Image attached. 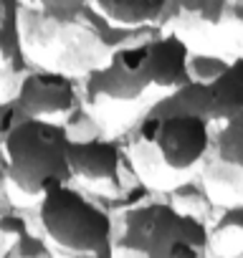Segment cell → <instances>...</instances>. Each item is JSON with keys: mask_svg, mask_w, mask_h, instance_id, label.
Here are the masks:
<instances>
[{"mask_svg": "<svg viewBox=\"0 0 243 258\" xmlns=\"http://www.w3.org/2000/svg\"><path fill=\"white\" fill-rule=\"evenodd\" d=\"M69 132L64 121L28 116L3 135V160L8 180L23 195H43L48 187L71 182L66 160Z\"/></svg>", "mask_w": 243, "mask_h": 258, "instance_id": "1", "label": "cell"}, {"mask_svg": "<svg viewBox=\"0 0 243 258\" xmlns=\"http://www.w3.org/2000/svg\"><path fill=\"white\" fill-rule=\"evenodd\" d=\"M208 225L170 203H140L125 210L122 248L150 258H198L208 248Z\"/></svg>", "mask_w": 243, "mask_h": 258, "instance_id": "2", "label": "cell"}, {"mask_svg": "<svg viewBox=\"0 0 243 258\" xmlns=\"http://www.w3.org/2000/svg\"><path fill=\"white\" fill-rule=\"evenodd\" d=\"M38 215L46 238L61 250L89 255L114 253L111 215L69 182L53 185L41 195Z\"/></svg>", "mask_w": 243, "mask_h": 258, "instance_id": "3", "label": "cell"}, {"mask_svg": "<svg viewBox=\"0 0 243 258\" xmlns=\"http://www.w3.org/2000/svg\"><path fill=\"white\" fill-rule=\"evenodd\" d=\"M210 119L198 111L145 114L137 126V140L155 147L160 162L170 170H190L205 160L210 150Z\"/></svg>", "mask_w": 243, "mask_h": 258, "instance_id": "4", "label": "cell"}, {"mask_svg": "<svg viewBox=\"0 0 243 258\" xmlns=\"http://www.w3.org/2000/svg\"><path fill=\"white\" fill-rule=\"evenodd\" d=\"M155 86V63L150 38H135L109 51L106 63L89 71L84 81V96L89 101L114 99L132 101Z\"/></svg>", "mask_w": 243, "mask_h": 258, "instance_id": "5", "label": "cell"}, {"mask_svg": "<svg viewBox=\"0 0 243 258\" xmlns=\"http://www.w3.org/2000/svg\"><path fill=\"white\" fill-rule=\"evenodd\" d=\"M26 116H58L69 114L79 101L76 81L53 69H38L23 76L16 96H11Z\"/></svg>", "mask_w": 243, "mask_h": 258, "instance_id": "6", "label": "cell"}, {"mask_svg": "<svg viewBox=\"0 0 243 258\" xmlns=\"http://www.w3.org/2000/svg\"><path fill=\"white\" fill-rule=\"evenodd\" d=\"M66 160L71 177H81L86 182H109L122 185V167H125V152L116 140H106L101 135L74 140L69 137Z\"/></svg>", "mask_w": 243, "mask_h": 258, "instance_id": "7", "label": "cell"}, {"mask_svg": "<svg viewBox=\"0 0 243 258\" xmlns=\"http://www.w3.org/2000/svg\"><path fill=\"white\" fill-rule=\"evenodd\" d=\"M94 8L125 28H160L177 18L180 0H91Z\"/></svg>", "mask_w": 243, "mask_h": 258, "instance_id": "8", "label": "cell"}, {"mask_svg": "<svg viewBox=\"0 0 243 258\" xmlns=\"http://www.w3.org/2000/svg\"><path fill=\"white\" fill-rule=\"evenodd\" d=\"M240 111H243L240 58H233L215 79L205 81V116L210 121H225Z\"/></svg>", "mask_w": 243, "mask_h": 258, "instance_id": "9", "label": "cell"}, {"mask_svg": "<svg viewBox=\"0 0 243 258\" xmlns=\"http://www.w3.org/2000/svg\"><path fill=\"white\" fill-rule=\"evenodd\" d=\"M150 46H152V63H155V86L175 89L190 81V74H188L190 48L177 33L152 36Z\"/></svg>", "mask_w": 243, "mask_h": 258, "instance_id": "10", "label": "cell"}, {"mask_svg": "<svg viewBox=\"0 0 243 258\" xmlns=\"http://www.w3.org/2000/svg\"><path fill=\"white\" fill-rule=\"evenodd\" d=\"M21 0H0V61L11 74L26 71V43L21 33Z\"/></svg>", "mask_w": 243, "mask_h": 258, "instance_id": "11", "label": "cell"}, {"mask_svg": "<svg viewBox=\"0 0 243 258\" xmlns=\"http://www.w3.org/2000/svg\"><path fill=\"white\" fill-rule=\"evenodd\" d=\"M223 126L218 129V135L210 137V150L215 165L223 170H238L243 165V111L220 121Z\"/></svg>", "mask_w": 243, "mask_h": 258, "instance_id": "12", "label": "cell"}, {"mask_svg": "<svg viewBox=\"0 0 243 258\" xmlns=\"http://www.w3.org/2000/svg\"><path fill=\"white\" fill-rule=\"evenodd\" d=\"M233 3H238V0H180L177 18H193L205 26H220Z\"/></svg>", "mask_w": 243, "mask_h": 258, "instance_id": "13", "label": "cell"}, {"mask_svg": "<svg viewBox=\"0 0 243 258\" xmlns=\"http://www.w3.org/2000/svg\"><path fill=\"white\" fill-rule=\"evenodd\" d=\"M230 61L218 58V56H188V74L195 81H210L215 79Z\"/></svg>", "mask_w": 243, "mask_h": 258, "instance_id": "14", "label": "cell"}, {"mask_svg": "<svg viewBox=\"0 0 243 258\" xmlns=\"http://www.w3.org/2000/svg\"><path fill=\"white\" fill-rule=\"evenodd\" d=\"M31 3H33L41 13L51 16V18L69 21V18H74L84 6H89L91 0H31Z\"/></svg>", "mask_w": 243, "mask_h": 258, "instance_id": "15", "label": "cell"}, {"mask_svg": "<svg viewBox=\"0 0 243 258\" xmlns=\"http://www.w3.org/2000/svg\"><path fill=\"white\" fill-rule=\"evenodd\" d=\"M51 253L53 250L46 245V240L41 235H33L31 230L21 233L16 238V245L8 250V255H21V258H26V255H51Z\"/></svg>", "mask_w": 243, "mask_h": 258, "instance_id": "16", "label": "cell"}, {"mask_svg": "<svg viewBox=\"0 0 243 258\" xmlns=\"http://www.w3.org/2000/svg\"><path fill=\"white\" fill-rule=\"evenodd\" d=\"M26 230H28V220H26L23 215H18V213H13V210L0 213V233H3V235L18 238V235L26 233Z\"/></svg>", "mask_w": 243, "mask_h": 258, "instance_id": "17", "label": "cell"}, {"mask_svg": "<svg viewBox=\"0 0 243 258\" xmlns=\"http://www.w3.org/2000/svg\"><path fill=\"white\" fill-rule=\"evenodd\" d=\"M0 109H3V101H0ZM0 160H3V142H0Z\"/></svg>", "mask_w": 243, "mask_h": 258, "instance_id": "18", "label": "cell"}]
</instances>
